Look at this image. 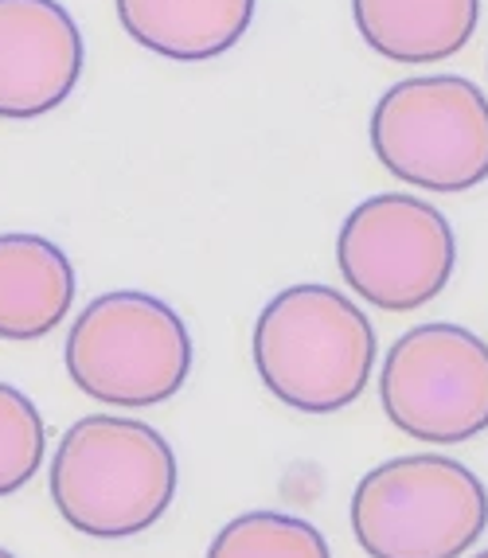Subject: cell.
<instances>
[{
    "mask_svg": "<svg viewBox=\"0 0 488 558\" xmlns=\"http://www.w3.org/2000/svg\"><path fill=\"white\" fill-rule=\"evenodd\" d=\"M352 16L376 56L403 66H434L473 39L480 0H352Z\"/></svg>",
    "mask_w": 488,
    "mask_h": 558,
    "instance_id": "obj_11",
    "label": "cell"
},
{
    "mask_svg": "<svg viewBox=\"0 0 488 558\" xmlns=\"http://www.w3.org/2000/svg\"><path fill=\"white\" fill-rule=\"evenodd\" d=\"M473 558H488V550H480V555H473Z\"/></svg>",
    "mask_w": 488,
    "mask_h": 558,
    "instance_id": "obj_15",
    "label": "cell"
},
{
    "mask_svg": "<svg viewBox=\"0 0 488 558\" xmlns=\"http://www.w3.org/2000/svg\"><path fill=\"white\" fill-rule=\"evenodd\" d=\"M51 500L78 535L133 539L176 500V453L157 429L122 414H86L51 457Z\"/></svg>",
    "mask_w": 488,
    "mask_h": 558,
    "instance_id": "obj_2",
    "label": "cell"
},
{
    "mask_svg": "<svg viewBox=\"0 0 488 558\" xmlns=\"http://www.w3.org/2000/svg\"><path fill=\"white\" fill-rule=\"evenodd\" d=\"M75 266L44 234H0V340L32 344L66 320L75 305Z\"/></svg>",
    "mask_w": 488,
    "mask_h": 558,
    "instance_id": "obj_9",
    "label": "cell"
},
{
    "mask_svg": "<svg viewBox=\"0 0 488 558\" xmlns=\"http://www.w3.org/2000/svg\"><path fill=\"white\" fill-rule=\"evenodd\" d=\"M344 286L379 313H414L450 286L457 234L411 192H383L347 211L337 234Z\"/></svg>",
    "mask_w": 488,
    "mask_h": 558,
    "instance_id": "obj_6",
    "label": "cell"
},
{
    "mask_svg": "<svg viewBox=\"0 0 488 558\" xmlns=\"http://www.w3.org/2000/svg\"><path fill=\"white\" fill-rule=\"evenodd\" d=\"M371 149L418 192H473L488 180V98L461 75L403 78L371 110Z\"/></svg>",
    "mask_w": 488,
    "mask_h": 558,
    "instance_id": "obj_5",
    "label": "cell"
},
{
    "mask_svg": "<svg viewBox=\"0 0 488 558\" xmlns=\"http://www.w3.org/2000/svg\"><path fill=\"white\" fill-rule=\"evenodd\" d=\"M485 527V481L441 453L391 457L352 493V535L367 558H461Z\"/></svg>",
    "mask_w": 488,
    "mask_h": 558,
    "instance_id": "obj_4",
    "label": "cell"
},
{
    "mask_svg": "<svg viewBox=\"0 0 488 558\" xmlns=\"http://www.w3.org/2000/svg\"><path fill=\"white\" fill-rule=\"evenodd\" d=\"M379 402L399 434L426 446H461L488 429V344L450 320H430L391 344Z\"/></svg>",
    "mask_w": 488,
    "mask_h": 558,
    "instance_id": "obj_7",
    "label": "cell"
},
{
    "mask_svg": "<svg viewBox=\"0 0 488 558\" xmlns=\"http://www.w3.org/2000/svg\"><path fill=\"white\" fill-rule=\"evenodd\" d=\"M125 36L172 63H207L246 36L254 0H113Z\"/></svg>",
    "mask_w": 488,
    "mask_h": 558,
    "instance_id": "obj_10",
    "label": "cell"
},
{
    "mask_svg": "<svg viewBox=\"0 0 488 558\" xmlns=\"http://www.w3.org/2000/svg\"><path fill=\"white\" fill-rule=\"evenodd\" d=\"M207 558H332L309 520L285 512H243L219 527Z\"/></svg>",
    "mask_w": 488,
    "mask_h": 558,
    "instance_id": "obj_12",
    "label": "cell"
},
{
    "mask_svg": "<svg viewBox=\"0 0 488 558\" xmlns=\"http://www.w3.org/2000/svg\"><path fill=\"white\" fill-rule=\"evenodd\" d=\"M86 44L59 0H0V118L36 121L75 94Z\"/></svg>",
    "mask_w": 488,
    "mask_h": 558,
    "instance_id": "obj_8",
    "label": "cell"
},
{
    "mask_svg": "<svg viewBox=\"0 0 488 558\" xmlns=\"http://www.w3.org/2000/svg\"><path fill=\"white\" fill-rule=\"evenodd\" d=\"M0 558H16V555H12V550H9V547H0Z\"/></svg>",
    "mask_w": 488,
    "mask_h": 558,
    "instance_id": "obj_14",
    "label": "cell"
},
{
    "mask_svg": "<svg viewBox=\"0 0 488 558\" xmlns=\"http://www.w3.org/2000/svg\"><path fill=\"white\" fill-rule=\"evenodd\" d=\"M48 426L28 395L0 379V500L20 493L44 465Z\"/></svg>",
    "mask_w": 488,
    "mask_h": 558,
    "instance_id": "obj_13",
    "label": "cell"
},
{
    "mask_svg": "<svg viewBox=\"0 0 488 558\" xmlns=\"http://www.w3.org/2000/svg\"><path fill=\"white\" fill-rule=\"evenodd\" d=\"M63 360L86 399L113 410H149L188 383L192 336L169 301L113 289L75 317Z\"/></svg>",
    "mask_w": 488,
    "mask_h": 558,
    "instance_id": "obj_3",
    "label": "cell"
},
{
    "mask_svg": "<svg viewBox=\"0 0 488 558\" xmlns=\"http://www.w3.org/2000/svg\"><path fill=\"white\" fill-rule=\"evenodd\" d=\"M254 372L301 414H337L364 395L376 367V328L340 289L301 281L273 293L254 320Z\"/></svg>",
    "mask_w": 488,
    "mask_h": 558,
    "instance_id": "obj_1",
    "label": "cell"
}]
</instances>
